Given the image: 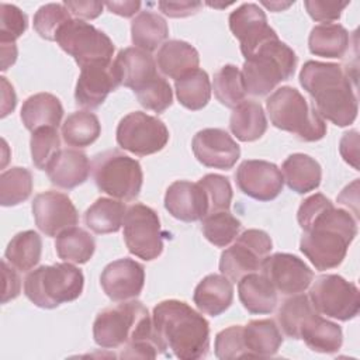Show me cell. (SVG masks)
Masks as SVG:
<instances>
[{
  "label": "cell",
  "instance_id": "484cf974",
  "mask_svg": "<svg viewBox=\"0 0 360 360\" xmlns=\"http://www.w3.org/2000/svg\"><path fill=\"white\" fill-rule=\"evenodd\" d=\"M198 51L191 44L180 39L166 41L156 55V66L159 70L174 80L198 69Z\"/></svg>",
  "mask_w": 360,
  "mask_h": 360
},
{
  "label": "cell",
  "instance_id": "836d02e7",
  "mask_svg": "<svg viewBox=\"0 0 360 360\" xmlns=\"http://www.w3.org/2000/svg\"><path fill=\"white\" fill-rule=\"evenodd\" d=\"M127 207L120 200L100 197L84 212V224L94 233H112L120 231Z\"/></svg>",
  "mask_w": 360,
  "mask_h": 360
},
{
  "label": "cell",
  "instance_id": "ffe728a7",
  "mask_svg": "<svg viewBox=\"0 0 360 360\" xmlns=\"http://www.w3.org/2000/svg\"><path fill=\"white\" fill-rule=\"evenodd\" d=\"M75 89L76 104L83 108L100 107L107 96L121 86L114 63H93L80 68Z\"/></svg>",
  "mask_w": 360,
  "mask_h": 360
},
{
  "label": "cell",
  "instance_id": "8992f818",
  "mask_svg": "<svg viewBox=\"0 0 360 360\" xmlns=\"http://www.w3.org/2000/svg\"><path fill=\"white\" fill-rule=\"evenodd\" d=\"M297 60L295 52L278 38L263 44L245 59L240 70L246 93L259 97L269 94L294 75Z\"/></svg>",
  "mask_w": 360,
  "mask_h": 360
},
{
  "label": "cell",
  "instance_id": "1f68e13d",
  "mask_svg": "<svg viewBox=\"0 0 360 360\" xmlns=\"http://www.w3.org/2000/svg\"><path fill=\"white\" fill-rule=\"evenodd\" d=\"M231 132L242 142H253L267 131V118L260 103L243 100L238 104L229 120Z\"/></svg>",
  "mask_w": 360,
  "mask_h": 360
},
{
  "label": "cell",
  "instance_id": "11a10c76",
  "mask_svg": "<svg viewBox=\"0 0 360 360\" xmlns=\"http://www.w3.org/2000/svg\"><path fill=\"white\" fill-rule=\"evenodd\" d=\"M111 13L121 17H132L141 8V1H108L104 4Z\"/></svg>",
  "mask_w": 360,
  "mask_h": 360
},
{
  "label": "cell",
  "instance_id": "d4e9b609",
  "mask_svg": "<svg viewBox=\"0 0 360 360\" xmlns=\"http://www.w3.org/2000/svg\"><path fill=\"white\" fill-rule=\"evenodd\" d=\"M238 295L243 308L255 315L271 314L277 307V290L262 273H250L238 281Z\"/></svg>",
  "mask_w": 360,
  "mask_h": 360
},
{
  "label": "cell",
  "instance_id": "7402d4cb",
  "mask_svg": "<svg viewBox=\"0 0 360 360\" xmlns=\"http://www.w3.org/2000/svg\"><path fill=\"white\" fill-rule=\"evenodd\" d=\"M120 83L136 91L150 79L158 76L156 60L153 56L136 46L121 49L112 60Z\"/></svg>",
  "mask_w": 360,
  "mask_h": 360
},
{
  "label": "cell",
  "instance_id": "f5cc1de1",
  "mask_svg": "<svg viewBox=\"0 0 360 360\" xmlns=\"http://www.w3.org/2000/svg\"><path fill=\"white\" fill-rule=\"evenodd\" d=\"M202 3L200 1H159L158 7L160 11L169 17H188L195 14L201 8Z\"/></svg>",
  "mask_w": 360,
  "mask_h": 360
},
{
  "label": "cell",
  "instance_id": "681fc988",
  "mask_svg": "<svg viewBox=\"0 0 360 360\" xmlns=\"http://www.w3.org/2000/svg\"><path fill=\"white\" fill-rule=\"evenodd\" d=\"M304 6L312 20L329 22V21H335V20L340 18L342 11L349 6V1L305 0Z\"/></svg>",
  "mask_w": 360,
  "mask_h": 360
},
{
  "label": "cell",
  "instance_id": "f6af8a7d",
  "mask_svg": "<svg viewBox=\"0 0 360 360\" xmlns=\"http://www.w3.org/2000/svg\"><path fill=\"white\" fill-rule=\"evenodd\" d=\"M136 94L138 103L153 112H163L173 103V91L169 82L160 75L150 79L141 89L134 91Z\"/></svg>",
  "mask_w": 360,
  "mask_h": 360
},
{
  "label": "cell",
  "instance_id": "db71d44e",
  "mask_svg": "<svg viewBox=\"0 0 360 360\" xmlns=\"http://www.w3.org/2000/svg\"><path fill=\"white\" fill-rule=\"evenodd\" d=\"M1 267H3V278H4V290H3V298L1 302L6 304L14 298L18 297L20 290H21V280L15 270L13 269L11 264L6 259L1 260Z\"/></svg>",
  "mask_w": 360,
  "mask_h": 360
},
{
  "label": "cell",
  "instance_id": "9a60e30c",
  "mask_svg": "<svg viewBox=\"0 0 360 360\" xmlns=\"http://www.w3.org/2000/svg\"><path fill=\"white\" fill-rule=\"evenodd\" d=\"M260 270L283 295L301 294L314 280V271L307 263L291 253L278 252L267 256Z\"/></svg>",
  "mask_w": 360,
  "mask_h": 360
},
{
  "label": "cell",
  "instance_id": "f546056e",
  "mask_svg": "<svg viewBox=\"0 0 360 360\" xmlns=\"http://www.w3.org/2000/svg\"><path fill=\"white\" fill-rule=\"evenodd\" d=\"M350 45L347 30L338 22H321L311 30L308 38L309 52L315 56L340 59Z\"/></svg>",
  "mask_w": 360,
  "mask_h": 360
},
{
  "label": "cell",
  "instance_id": "f35d334b",
  "mask_svg": "<svg viewBox=\"0 0 360 360\" xmlns=\"http://www.w3.org/2000/svg\"><path fill=\"white\" fill-rule=\"evenodd\" d=\"M212 90L217 100L229 108H235L245 100L246 89L242 72L235 65H224L212 80Z\"/></svg>",
  "mask_w": 360,
  "mask_h": 360
},
{
  "label": "cell",
  "instance_id": "bcb514c9",
  "mask_svg": "<svg viewBox=\"0 0 360 360\" xmlns=\"http://www.w3.org/2000/svg\"><path fill=\"white\" fill-rule=\"evenodd\" d=\"M197 183L202 187V190L207 194L210 207L208 214L217 211H229L232 201V187L228 177L210 173L201 177Z\"/></svg>",
  "mask_w": 360,
  "mask_h": 360
},
{
  "label": "cell",
  "instance_id": "74e56055",
  "mask_svg": "<svg viewBox=\"0 0 360 360\" xmlns=\"http://www.w3.org/2000/svg\"><path fill=\"white\" fill-rule=\"evenodd\" d=\"M101 124L90 111H75L62 124V138L68 146L86 148L98 139Z\"/></svg>",
  "mask_w": 360,
  "mask_h": 360
},
{
  "label": "cell",
  "instance_id": "d6a6232c",
  "mask_svg": "<svg viewBox=\"0 0 360 360\" xmlns=\"http://www.w3.org/2000/svg\"><path fill=\"white\" fill-rule=\"evenodd\" d=\"M169 37L166 20L153 11H141L131 22L132 44L146 52L162 46Z\"/></svg>",
  "mask_w": 360,
  "mask_h": 360
},
{
  "label": "cell",
  "instance_id": "b9f144b4",
  "mask_svg": "<svg viewBox=\"0 0 360 360\" xmlns=\"http://www.w3.org/2000/svg\"><path fill=\"white\" fill-rule=\"evenodd\" d=\"M316 309L305 294H295L285 300L278 309V323L283 332L291 339H300V328L302 322Z\"/></svg>",
  "mask_w": 360,
  "mask_h": 360
},
{
  "label": "cell",
  "instance_id": "e0dca14e",
  "mask_svg": "<svg viewBox=\"0 0 360 360\" xmlns=\"http://www.w3.org/2000/svg\"><path fill=\"white\" fill-rule=\"evenodd\" d=\"M235 179L239 190L257 201L274 200L284 186L281 170L274 163L259 159L243 160Z\"/></svg>",
  "mask_w": 360,
  "mask_h": 360
},
{
  "label": "cell",
  "instance_id": "f1b7e54d",
  "mask_svg": "<svg viewBox=\"0 0 360 360\" xmlns=\"http://www.w3.org/2000/svg\"><path fill=\"white\" fill-rule=\"evenodd\" d=\"M281 173L287 186L298 194L318 188L322 180L321 165L305 153L290 155L281 166Z\"/></svg>",
  "mask_w": 360,
  "mask_h": 360
},
{
  "label": "cell",
  "instance_id": "9c48e42d",
  "mask_svg": "<svg viewBox=\"0 0 360 360\" xmlns=\"http://www.w3.org/2000/svg\"><path fill=\"white\" fill-rule=\"evenodd\" d=\"M58 45L70 55L80 68L93 63L112 62L114 44L110 37L79 18L69 20L56 35Z\"/></svg>",
  "mask_w": 360,
  "mask_h": 360
},
{
  "label": "cell",
  "instance_id": "603a6c76",
  "mask_svg": "<svg viewBox=\"0 0 360 360\" xmlns=\"http://www.w3.org/2000/svg\"><path fill=\"white\" fill-rule=\"evenodd\" d=\"M46 173L53 186L72 190L89 179L90 162L79 149H62L48 166Z\"/></svg>",
  "mask_w": 360,
  "mask_h": 360
},
{
  "label": "cell",
  "instance_id": "d6986e66",
  "mask_svg": "<svg viewBox=\"0 0 360 360\" xmlns=\"http://www.w3.org/2000/svg\"><path fill=\"white\" fill-rule=\"evenodd\" d=\"M105 295L112 301L136 298L145 284V269L134 259H118L108 263L100 276Z\"/></svg>",
  "mask_w": 360,
  "mask_h": 360
},
{
  "label": "cell",
  "instance_id": "8fae6325",
  "mask_svg": "<svg viewBox=\"0 0 360 360\" xmlns=\"http://www.w3.org/2000/svg\"><path fill=\"white\" fill-rule=\"evenodd\" d=\"M124 242L134 256L150 262L163 252V233L156 211L135 202L127 208L124 217Z\"/></svg>",
  "mask_w": 360,
  "mask_h": 360
},
{
  "label": "cell",
  "instance_id": "c3c4849f",
  "mask_svg": "<svg viewBox=\"0 0 360 360\" xmlns=\"http://www.w3.org/2000/svg\"><path fill=\"white\" fill-rule=\"evenodd\" d=\"M28 27L27 15L14 4H0V44H15Z\"/></svg>",
  "mask_w": 360,
  "mask_h": 360
},
{
  "label": "cell",
  "instance_id": "7bdbcfd3",
  "mask_svg": "<svg viewBox=\"0 0 360 360\" xmlns=\"http://www.w3.org/2000/svg\"><path fill=\"white\" fill-rule=\"evenodd\" d=\"M31 159L37 169L46 170L52 160L58 156L60 149V138L58 128L41 127L32 131L30 139Z\"/></svg>",
  "mask_w": 360,
  "mask_h": 360
},
{
  "label": "cell",
  "instance_id": "ee69618b",
  "mask_svg": "<svg viewBox=\"0 0 360 360\" xmlns=\"http://www.w3.org/2000/svg\"><path fill=\"white\" fill-rule=\"evenodd\" d=\"M70 11L62 3H48L38 8L34 15V30L46 41H56L59 30L69 21Z\"/></svg>",
  "mask_w": 360,
  "mask_h": 360
},
{
  "label": "cell",
  "instance_id": "44dd1931",
  "mask_svg": "<svg viewBox=\"0 0 360 360\" xmlns=\"http://www.w3.org/2000/svg\"><path fill=\"white\" fill-rule=\"evenodd\" d=\"M165 208L173 218L183 222L202 219L210 211L208 198L202 187L187 180H177L167 187Z\"/></svg>",
  "mask_w": 360,
  "mask_h": 360
},
{
  "label": "cell",
  "instance_id": "5bb4252c",
  "mask_svg": "<svg viewBox=\"0 0 360 360\" xmlns=\"http://www.w3.org/2000/svg\"><path fill=\"white\" fill-rule=\"evenodd\" d=\"M229 28L240 42L243 58H249L263 44L278 38L267 24L266 13L255 3H243L229 14Z\"/></svg>",
  "mask_w": 360,
  "mask_h": 360
},
{
  "label": "cell",
  "instance_id": "4fadbf2b",
  "mask_svg": "<svg viewBox=\"0 0 360 360\" xmlns=\"http://www.w3.org/2000/svg\"><path fill=\"white\" fill-rule=\"evenodd\" d=\"M115 138L122 149L136 156H148L160 152L167 145L169 129L158 117L132 111L120 121Z\"/></svg>",
  "mask_w": 360,
  "mask_h": 360
},
{
  "label": "cell",
  "instance_id": "ba28073f",
  "mask_svg": "<svg viewBox=\"0 0 360 360\" xmlns=\"http://www.w3.org/2000/svg\"><path fill=\"white\" fill-rule=\"evenodd\" d=\"M91 169L100 191L122 201H132L139 195L143 173L136 159L118 149H110L94 156Z\"/></svg>",
  "mask_w": 360,
  "mask_h": 360
},
{
  "label": "cell",
  "instance_id": "e575fe53",
  "mask_svg": "<svg viewBox=\"0 0 360 360\" xmlns=\"http://www.w3.org/2000/svg\"><path fill=\"white\" fill-rule=\"evenodd\" d=\"M42 239L35 231H22L8 242L4 259L18 271L32 270L41 260Z\"/></svg>",
  "mask_w": 360,
  "mask_h": 360
},
{
  "label": "cell",
  "instance_id": "7a4b0ae2",
  "mask_svg": "<svg viewBox=\"0 0 360 360\" xmlns=\"http://www.w3.org/2000/svg\"><path fill=\"white\" fill-rule=\"evenodd\" d=\"M160 353L180 360H198L210 350V323L187 302L160 301L152 312Z\"/></svg>",
  "mask_w": 360,
  "mask_h": 360
},
{
  "label": "cell",
  "instance_id": "ac0fdd59",
  "mask_svg": "<svg viewBox=\"0 0 360 360\" xmlns=\"http://www.w3.org/2000/svg\"><path fill=\"white\" fill-rule=\"evenodd\" d=\"M191 149L201 165L219 170L232 169L240 158L239 145L221 128L198 131L193 138Z\"/></svg>",
  "mask_w": 360,
  "mask_h": 360
},
{
  "label": "cell",
  "instance_id": "30bf717a",
  "mask_svg": "<svg viewBox=\"0 0 360 360\" xmlns=\"http://www.w3.org/2000/svg\"><path fill=\"white\" fill-rule=\"evenodd\" d=\"M308 297L318 314L338 321H350L360 309L357 285L339 274L318 276L312 281Z\"/></svg>",
  "mask_w": 360,
  "mask_h": 360
},
{
  "label": "cell",
  "instance_id": "83f0119b",
  "mask_svg": "<svg viewBox=\"0 0 360 360\" xmlns=\"http://www.w3.org/2000/svg\"><path fill=\"white\" fill-rule=\"evenodd\" d=\"M20 115L24 127L31 132L41 127L58 128L63 117V107L56 96L37 93L22 103Z\"/></svg>",
  "mask_w": 360,
  "mask_h": 360
},
{
  "label": "cell",
  "instance_id": "52a82bcc",
  "mask_svg": "<svg viewBox=\"0 0 360 360\" xmlns=\"http://www.w3.org/2000/svg\"><path fill=\"white\" fill-rule=\"evenodd\" d=\"M84 287V276L73 263L39 266L24 280V294L37 307L52 309L77 300Z\"/></svg>",
  "mask_w": 360,
  "mask_h": 360
},
{
  "label": "cell",
  "instance_id": "d590c367",
  "mask_svg": "<svg viewBox=\"0 0 360 360\" xmlns=\"http://www.w3.org/2000/svg\"><path fill=\"white\" fill-rule=\"evenodd\" d=\"M55 250L63 262L83 264L91 259L96 250V242L87 231L72 226L56 236Z\"/></svg>",
  "mask_w": 360,
  "mask_h": 360
},
{
  "label": "cell",
  "instance_id": "60d3db41",
  "mask_svg": "<svg viewBox=\"0 0 360 360\" xmlns=\"http://www.w3.org/2000/svg\"><path fill=\"white\" fill-rule=\"evenodd\" d=\"M32 174L25 167H11L0 176V204L3 207H14L31 195Z\"/></svg>",
  "mask_w": 360,
  "mask_h": 360
},
{
  "label": "cell",
  "instance_id": "9f6ffc18",
  "mask_svg": "<svg viewBox=\"0 0 360 360\" xmlns=\"http://www.w3.org/2000/svg\"><path fill=\"white\" fill-rule=\"evenodd\" d=\"M1 79V96H3V103H1V117H6L7 114H10L11 111H14L15 104H17V97L14 93L13 86L7 82L6 77H0Z\"/></svg>",
  "mask_w": 360,
  "mask_h": 360
},
{
  "label": "cell",
  "instance_id": "ab89813d",
  "mask_svg": "<svg viewBox=\"0 0 360 360\" xmlns=\"http://www.w3.org/2000/svg\"><path fill=\"white\" fill-rule=\"evenodd\" d=\"M240 228V221L229 211L210 212L201 219L202 235L210 243L218 248H226L235 240Z\"/></svg>",
  "mask_w": 360,
  "mask_h": 360
},
{
  "label": "cell",
  "instance_id": "f907efd6",
  "mask_svg": "<svg viewBox=\"0 0 360 360\" xmlns=\"http://www.w3.org/2000/svg\"><path fill=\"white\" fill-rule=\"evenodd\" d=\"M339 150L346 163L359 170V132L357 129H352L343 134Z\"/></svg>",
  "mask_w": 360,
  "mask_h": 360
},
{
  "label": "cell",
  "instance_id": "7dc6e473",
  "mask_svg": "<svg viewBox=\"0 0 360 360\" xmlns=\"http://www.w3.org/2000/svg\"><path fill=\"white\" fill-rule=\"evenodd\" d=\"M243 326L232 325L215 336V356L221 360L249 357L243 342Z\"/></svg>",
  "mask_w": 360,
  "mask_h": 360
},
{
  "label": "cell",
  "instance_id": "6da1fadb",
  "mask_svg": "<svg viewBox=\"0 0 360 360\" xmlns=\"http://www.w3.org/2000/svg\"><path fill=\"white\" fill-rule=\"evenodd\" d=\"M93 339L103 349H122L121 357L155 359L160 353L152 316L141 301H127L100 311Z\"/></svg>",
  "mask_w": 360,
  "mask_h": 360
},
{
  "label": "cell",
  "instance_id": "3957f363",
  "mask_svg": "<svg viewBox=\"0 0 360 360\" xmlns=\"http://www.w3.org/2000/svg\"><path fill=\"white\" fill-rule=\"evenodd\" d=\"M300 84L312 98V107L338 127H347L357 117V96L349 69L333 62L307 60L300 72Z\"/></svg>",
  "mask_w": 360,
  "mask_h": 360
},
{
  "label": "cell",
  "instance_id": "4316f807",
  "mask_svg": "<svg viewBox=\"0 0 360 360\" xmlns=\"http://www.w3.org/2000/svg\"><path fill=\"white\" fill-rule=\"evenodd\" d=\"M300 339L318 353H336L343 343L342 328L322 318L316 311L312 312L300 328Z\"/></svg>",
  "mask_w": 360,
  "mask_h": 360
},
{
  "label": "cell",
  "instance_id": "7c38bea8",
  "mask_svg": "<svg viewBox=\"0 0 360 360\" xmlns=\"http://www.w3.org/2000/svg\"><path fill=\"white\" fill-rule=\"evenodd\" d=\"M273 242L262 229H246L236 236L233 245L221 253L219 270L231 281L260 270L263 260L271 252Z\"/></svg>",
  "mask_w": 360,
  "mask_h": 360
},
{
  "label": "cell",
  "instance_id": "2e32d148",
  "mask_svg": "<svg viewBox=\"0 0 360 360\" xmlns=\"http://www.w3.org/2000/svg\"><path fill=\"white\" fill-rule=\"evenodd\" d=\"M32 215L38 229L46 236H58L79 221V214L72 200L60 191L39 193L32 201Z\"/></svg>",
  "mask_w": 360,
  "mask_h": 360
},
{
  "label": "cell",
  "instance_id": "cb8c5ba5",
  "mask_svg": "<svg viewBox=\"0 0 360 360\" xmlns=\"http://www.w3.org/2000/svg\"><path fill=\"white\" fill-rule=\"evenodd\" d=\"M193 301L200 312L218 316L233 301L232 281L224 274H208L195 287Z\"/></svg>",
  "mask_w": 360,
  "mask_h": 360
},
{
  "label": "cell",
  "instance_id": "277c9868",
  "mask_svg": "<svg viewBox=\"0 0 360 360\" xmlns=\"http://www.w3.org/2000/svg\"><path fill=\"white\" fill-rule=\"evenodd\" d=\"M300 249L316 270H330L342 264L357 235V219L330 201L302 229Z\"/></svg>",
  "mask_w": 360,
  "mask_h": 360
},
{
  "label": "cell",
  "instance_id": "6f0895ef",
  "mask_svg": "<svg viewBox=\"0 0 360 360\" xmlns=\"http://www.w3.org/2000/svg\"><path fill=\"white\" fill-rule=\"evenodd\" d=\"M1 45V70H7L17 59L15 44H0Z\"/></svg>",
  "mask_w": 360,
  "mask_h": 360
},
{
  "label": "cell",
  "instance_id": "5b68a950",
  "mask_svg": "<svg viewBox=\"0 0 360 360\" xmlns=\"http://www.w3.org/2000/svg\"><path fill=\"white\" fill-rule=\"evenodd\" d=\"M266 108L276 128L294 134L300 141L315 142L326 135L325 120L291 86L276 89L267 97Z\"/></svg>",
  "mask_w": 360,
  "mask_h": 360
},
{
  "label": "cell",
  "instance_id": "8d00e7d4",
  "mask_svg": "<svg viewBox=\"0 0 360 360\" xmlns=\"http://www.w3.org/2000/svg\"><path fill=\"white\" fill-rule=\"evenodd\" d=\"M174 89L179 103L191 111L204 108L212 90L208 73L200 68L174 80Z\"/></svg>",
  "mask_w": 360,
  "mask_h": 360
},
{
  "label": "cell",
  "instance_id": "816d5d0a",
  "mask_svg": "<svg viewBox=\"0 0 360 360\" xmlns=\"http://www.w3.org/2000/svg\"><path fill=\"white\" fill-rule=\"evenodd\" d=\"M66 8L79 20H94L97 18L104 8V4L100 1H80V0H66L63 1Z\"/></svg>",
  "mask_w": 360,
  "mask_h": 360
},
{
  "label": "cell",
  "instance_id": "4dcf8cb0",
  "mask_svg": "<svg viewBox=\"0 0 360 360\" xmlns=\"http://www.w3.org/2000/svg\"><path fill=\"white\" fill-rule=\"evenodd\" d=\"M249 357H271L283 345V335L273 319H253L243 326Z\"/></svg>",
  "mask_w": 360,
  "mask_h": 360
}]
</instances>
